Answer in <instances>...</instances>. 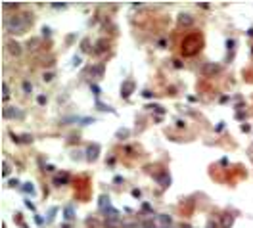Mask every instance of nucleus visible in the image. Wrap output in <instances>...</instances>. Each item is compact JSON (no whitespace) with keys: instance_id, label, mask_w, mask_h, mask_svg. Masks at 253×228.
I'll return each instance as SVG.
<instances>
[{"instance_id":"obj_3","label":"nucleus","mask_w":253,"mask_h":228,"mask_svg":"<svg viewBox=\"0 0 253 228\" xmlns=\"http://www.w3.org/2000/svg\"><path fill=\"white\" fill-rule=\"evenodd\" d=\"M84 153H86V157H88L90 161H94V159L100 155V146H98V144H88L86 149H84Z\"/></svg>"},{"instance_id":"obj_9","label":"nucleus","mask_w":253,"mask_h":228,"mask_svg":"<svg viewBox=\"0 0 253 228\" xmlns=\"http://www.w3.org/2000/svg\"><path fill=\"white\" fill-rule=\"evenodd\" d=\"M67 182H69V175H67V173H63V175H59V176H56V178H54V184H56V186L67 184Z\"/></svg>"},{"instance_id":"obj_4","label":"nucleus","mask_w":253,"mask_h":228,"mask_svg":"<svg viewBox=\"0 0 253 228\" xmlns=\"http://www.w3.org/2000/svg\"><path fill=\"white\" fill-rule=\"evenodd\" d=\"M98 207H100V211L104 213V215H107V213H110L111 209H113V207H111V203H110V197H107V196H102V197H100Z\"/></svg>"},{"instance_id":"obj_11","label":"nucleus","mask_w":253,"mask_h":228,"mask_svg":"<svg viewBox=\"0 0 253 228\" xmlns=\"http://www.w3.org/2000/svg\"><path fill=\"white\" fill-rule=\"evenodd\" d=\"M106 50H107V42H106V40H104V42L100 40V42L96 44V50H94V52H96V54H100V52H106Z\"/></svg>"},{"instance_id":"obj_18","label":"nucleus","mask_w":253,"mask_h":228,"mask_svg":"<svg viewBox=\"0 0 253 228\" xmlns=\"http://www.w3.org/2000/svg\"><path fill=\"white\" fill-rule=\"evenodd\" d=\"M23 188H25V190L29 192V194H33V186H31V184H25V186H23Z\"/></svg>"},{"instance_id":"obj_21","label":"nucleus","mask_w":253,"mask_h":228,"mask_svg":"<svg viewBox=\"0 0 253 228\" xmlns=\"http://www.w3.org/2000/svg\"><path fill=\"white\" fill-rule=\"evenodd\" d=\"M92 92H94L96 96H98V94H100V88H98V86H92Z\"/></svg>"},{"instance_id":"obj_8","label":"nucleus","mask_w":253,"mask_h":228,"mask_svg":"<svg viewBox=\"0 0 253 228\" xmlns=\"http://www.w3.org/2000/svg\"><path fill=\"white\" fill-rule=\"evenodd\" d=\"M2 115H4L6 119H8V117L12 119V117H21V113H19V111H15V107H6V109L2 111Z\"/></svg>"},{"instance_id":"obj_7","label":"nucleus","mask_w":253,"mask_h":228,"mask_svg":"<svg viewBox=\"0 0 253 228\" xmlns=\"http://www.w3.org/2000/svg\"><path fill=\"white\" fill-rule=\"evenodd\" d=\"M232 224H234V217H232V215H222L221 226H222V228H230Z\"/></svg>"},{"instance_id":"obj_19","label":"nucleus","mask_w":253,"mask_h":228,"mask_svg":"<svg viewBox=\"0 0 253 228\" xmlns=\"http://www.w3.org/2000/svg\"><path fill=\"white\" fill-rule=\"evenodd\" d=\"M142 96H144V98H152V92H148V90H144V92H142Z\"/></svg>"},{"instance_id":"obj_10","label":"nucleus","mask_w":253,"mask_h":228,"mask_svg":"<svg viewBox=\"0 0 253 228\" xmlns=\"http://www.w3.org/2000/svg\"><path fill=\"white\" fill-rule=\"evenodd\" d=\"M8 48H10V52L14 54V56H19V54H21L19 44H15V42H10V44H8Z\"/></svg>"},{"instance_id":"obj_5","label":"nucleus","mask_w":253,"mask_h":228,"mask_svg":"<svg viewBox=\"0 0 253 228\" xmlns=\"http://www.w3.org/2000/svg\"><path fill=\"white\" fill-rule=\"evenodd\" d=\"M132 90H134V82H132V81H125L123 86H121V96H123V98H129Z\"/></svg>"},{"instance_id":"obj_22","label":"nucleus","mask_w":253,"mask_h":228,"mask_svg":"<svg viewBox=\"0 0 253 228\" xmlns=\"http://www.w3.org/2000/svg\"><path fill=\"white\" fill-rule=\"evenodd\" d=\"M35 220H37V224H42V223H44V219H42V217H37Z\"/></svg>"},{"instance_id":"obj_6","label":"nucleus","mask_w":253,"mask_h":228,"mask_svg":"<svg viewBox=\"0 0 253 228\" xmlns=\"http://www.w3.org/2000/svg\"><path fill=\"white\" fill-rule=\"evenodd\" d=\"M194 23V17L190 14H180L178 15V25H192Z\"/></svg>"},{"instance_id":"obj_2","label":"nucleus","mask_w":253,"mask_h":228,"mask_svg":"<svg viewBox=\"0 0 253 228\" xmlns=\"http://www.w3.org/2000/svg\"><path fill=\"white\" fill-rule=\"evenodd\" d=\"M180 48H182L184 56H194V54H197L203 48V35L200 31L186 35L184 40H182V44H180Z\"/></svg>"},{"instance_id":"obj_23","label":"nucleus","mask_w":253,"mask_h":228,"mask_svg":"<svg viewBox=\"0 0 253 228\" xmlns=\"http://www.w3.org/2000/svg\"><path fill=\"white\" fill-rule=\"evenodd\" d=\"M207 228H217V226H215L213 220H209V223H207Z\"/></svg>"},{"instance_id":"obj_1","label":"nucleus","mask_w":253,"mask_h":228,"mask_svg":"<svg viewBox=\"0 0 253 228\" xmlns=\"http://www.w3.org/2000/svg\"><path fill=\"white\" fill-rule=\"evenodd\" d=\"M33 23V15L31 14H19V15H12L10 19H6V31L10 35H23L31 27Z\"/></svg>"},{"instance_id":"obj_12","label":"nucleus","mask_w":253,"mask_h":228,"mask_svg":"<svg viewBox=\"0 0 253 228\" xmlns=\"http://www.w3.org/2000/svg\"><path fill=\"white\" fill-rule=\"evenodd\" d=\"M203 73H219V67H217V65H205V67H203Z\"/></svg>"},{"instance_id":"obj_13","label":"nucleus","mask_w":253,"mask_h":228,"mask_svg":"<svg viewBox=\"0 0 253 228\" xmlns=\"http://www.w3.org/2000/svg\"><path fill=\"white\" fill-rule=\"evenodd\" d=\"M65 220H73V209H71L69 205L65 207Z\"/></svg>"},{"instance_id":"obj_20","label":"nucleus","mask_w":253,"mask_h":228,"mask_svg":"<svg viewBox=\"0 0 253 228\" xmlns=\"http://www.w3.org/2000/svg\"><path fill=\"white\" fill-rule=\"evenodd\" d=\"M21 142H31V136H21Z\"/></svg>"},{"instance_id":"obj_15","label":"nucleus","mask_w":253,"mask_h":228,"mask_svg":"<svg viewBox=\"0 0 253 228\" xmlns=\"http://www.w3.org/2000/svg\"><path fill=\"white\" fill-rule=\"evenodd\" d=\"M23 90H25V92H31V82H23Z\"/></svg>"},{"instance_id":"obj_17","label":"nucleus","mask_w":253,"mask_h":228,"mask_svg":"<svg viewBox=\"0 0 253 228\" xmlns=\"http://www.w3.org/2000/svg\"><path fill=\"white\" fill-rule=\"evenodd\" d=\"M2 169H4V171H2V175L6 176V175H8V163H2Z\"/></svg>"},{"instance_id":"obj_14","label":"nucleus","mask_w":253,"mask_h":228,"mask_svg":"<svg viewBox=\"0 0 253 228\" xmlns=\"http://www.w3.org/2000/svg\"><path fill=\"white\" fill-rule=\"evenodd\" d=\"M8 96H10V92H8V85H6V82H2V100H8Z\"/></svg>"},{"instance_id":"obj_16","label":"nucleus","mask_w":253,"mask_h":228,"mask_svg":"<svg viewBox=\"0 0 253 228\" xmlns=\"http://www.w3.org/2000/svg\"><path fill=\"white\" fill-rule=\"evenodd\" d=\"M144 228H159V226H155L153 220H150V223H146V226H144Z\"/></svg>"}]
</instances>
